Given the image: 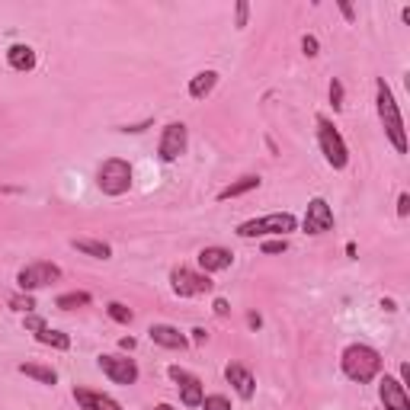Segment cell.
<instances>
[{
    "label": "cell",
    "instance_id": "obj_16",
    "mask_svg": "<svg viewBox=\"0 0 410 410\" xmlns=\"http://www.w3.org/2000/svg\"><path fill=\"white\" fill-rule=\"evenodd\" d=\"M147 334H151V340L157 343V346H167V349H183L189 343L186 337H183L176 327H170V324H154Z\"/></svg>",
    "mask_w": 410,
    "mask_h": 410
},
{
    "label": "cell",
    "instance_id": "obj_37",
    "mask_svg": "<svg viewBox=\"0 0 410 410\" xmlns=\"http://www.w3.org/2000/svg\"><path fill=\"white\" fill-rule=\"evenodd\" d=\"M151 410H174L170 404H160V407H151Z\"/></svg>",
    "mask_w": 410,
    "mask_h": 410
},
{
    "label": "cell",
    "instance_id": "obj_19",
    "mask_svg": "<svg viewBox=\"0 0 410 410\" xmlns=\"http://www.w3.org/2000/svg\"><path fill=\"white\" fill-rule=\"evenodd\" d=\"M71 247H74V251H80V253H87V257H97V260H109L112 257L109 243L90 241V237H74V241H71Z\"/></svg>",
    "mask_w": 410,
    "mask_h": 410
},
{
    "label": "cell",
    "instance_id": "obj_5",
    "mask_svg": "<svg viewBox=\"0 0 410 410\" xmlns=\"http://www.w3.org/2000/svg\"><path fill=\"white\" fill-rule=\"evenodd\" d=\"M97 186L103 189L106 195L128 193V186H132V167H128L126 160H119V157L106 160L103 167H100V174H97Z\"/></svg>",
    "mask_w": 410,
    "mask_h": 410
},
{
    "label": "cell",
    "instance_id": "obj_33",
    "mask_svg": "<svg viewBox=\"0 0 410 410\" xmlns=\"http://www.w3.org/2000/svg\"><path fill=\"white\" fill-rule=\"evenodd\" d=\"M215 314H222V318L228 314V301H224V299H218V301H215Z\"/></svg>",
    "mask_w": 410,
    "mask_h": 410
},
{
    "label": "cell",
    "instance_id": "obj_6",
    "mask_svg": "<svg viewBox=\"0 0 410 410\" xmlns=\"http://www.w3.org/2000/svg\"><path fill=\"white\" fill-rule=\"evenodd\" d=\"M170 285H174V292L183 295V299L212 292V279L205 276V272H193L189 266H176V270L170 272Z\"/></svg>",
    "mask_w": 410,
    "mask_h": 410
},
{
    "label": "cell",
    "instance_id": "obj_26",
    "mask_svg": "<svg viewBox=\"0 0 410 410\" xmlns=\"http://www.w3.org/2000/svg\"><path fill=\"white\" fill-rule=\"evenodd\" d=\"M330 100H334V109H343V84L340 80H330Z\"/></svg>",
    "mask_w": 410,
    "mask_h": 410
},
{
    "label": "cell",
    "instance_id": "obj_3",
    "mask_svg": "<svg viewBox=\"0 0 410 410\" xmlns=\"http://www.w3.org/2000/svg\"><path fill=\"white\" fill-rule=\"evenodd\" d=\"M318 141H320V151H324L327 164L337 170H343L349 164V147L346 141L340 138V132H337L334 126H330V119L327 116H318Z\"/></svg>",
    "mask_w": 410,
    "mask_h": 410
},
{
    "label": "cell",
    "instance_id": "obj_1",
    "mask_svg": "<svg viewBox=\"0 0 410 410\" xmlns=\"http://www.w3.org/2000/svg\"><path fill=\"white\" fill-rule=\"evenodd\" d=\"M340 362H343L346 378H353V382H359V385L372 382V378L382 372V356H378L372 346H366V343H353V346H346Z\"/></svg>",
    "mask_w": 410,
    "mask_h": 410
},
{
    "label": "cell",
    "instance_id": "obj_30",
    "mask_svg": "<svg viewBox=\"0 0 410 410\" xmlns=\"http://www.w3.org/2000/svg\"><path fill=\"white\" fill-rule=\"evenodd\" d=\"M247 16H251V7H247V4H237V26H247Z\"/></svg>",
    "mask_w": 410,
    "mask_h": 410
},
{
    "label": "cell",
    "instance_id": "obj_29",
    "mask_svg": "<svg viewBox=\"0 0 410 410\" xmlns=\"http://www.w3.org/2000/svg\"><path fill=\"white\" fill-rule=\"evenodd\" d=\"M301 49H305L308 58H314L318 55V39H314V35H305V39H301Z\"/></svg>",
    "mask_w": 410,
    "mask_h": 410
},
{
    "label": "cell",
    "instance_id": "obj_31",
    "mask_svg": "<svg viewBox=\"0 0 410 410\" xmlns=\"http://www.w3.org/2000/svg\"><path fill=\"white\" fill-rule=\"evenodd\" d=\"M407 212H410V195L407 193H401V199H397V215H407Z\"/></svg>",
    "mask_w": 410,
    "mask_h": 410
},
{
    "label": "cell",
    "instance_id": "obj_34",
    "mask_svg": "<svg viewBox=\"0 0 410 410\" xmlns=\"http://www.w3.org/2000/svg\"><path fill=\"white\" fill-rule=\"evenodd\" d=\"M340 10H343V16H346V20H353V7H349V4H340Z\"/></svg>",
    "mask_w": 410,
    "mask_h": 410
},
{
    "label": "cell",
    "instance_id": "obj_28",
    "mask_svg": "<svg viewBox=\"0 0 410 410\" xmlns=\"http://www.w3.org/2000/svg\"><path fill=\"white\" fill-rule=\"evenodd\" d=\"M289 243H285V237H279V241H266L263 243V253H282Z\"/></svg>",
    "mask_w": 410,
    "mask_h": 410
},
{
    "label": "cell",
    "instance_id": "obj_35",
    "mask_svg": "<svg viewBox=\"0 0 410 410\" xmlns=\"http://www.w3.org/2000/svg\"><path fill=\"white\" fill-rule=\"evenodd\" d=\"M382 308H385V311H397V305H394L391 299H385V301H382Z\"/></svg>",
    "mask_w": 410,
    "mask_h": 410
},
{
    "label": "cell",
    "instance_id": "obj_27",
    "mask_svg": "<svg viewBox=\"0 0 410 410\" xmlns=\"http://www.w3.org/2000/svg\"><path fill=\"white\" fill-rule=\"evenodd\" d=\"M10 305H13L16 308V311H32V308H35V301L32 299H29V295H26V299H23V295H16V299H10Z\"/></svg>",
    "mask_w": 410,
    "mask_h": 410
},
{
    "label": "cell",
    "instance_id": "obj_8",
    "mask_svg": "<svg viewBox=\"0 0 410 410\" xmlns=\"http://www.w3.org/2000/svg\"><path fill=\"white\" fill-rule=\"evenodd\" d=\"M157 154H160V160H167V164H174L180 154H186V126H183V122H170V126L164 128Z\"/></svg>",
    "mask_w": 410,
    "mask_h": 410
},
{
    "label": "cell",
    "instance_id": "obj_22",
    "mask_svg": "<svg viewBox=\"0 0 410 410\" xmlns=\"http://www.w3.org/2000/svg\"><path fill=\"white\" fill-rule=\"evenodd\" d=\"M20 372H23V375H29V378H35V382H42V385H55L58 382V375L52 372V368L35 366V362H23Z\"/></svg>",
    "mask_w": 410,
    "mask_h": 410
},
{
    "label": "cell",
    "instance_id": "obj_17",
    "mask_svg": "<svg viewBox=\"0 0 410 410\" xmlns=\"http://www.w3.org/2000/svg\"><path fill=\"white\" fill-rule=\"evenodd\" d=\"M215 84H218L215 71H199V74L189 80V97H193V100H205L212 90H215Z\"/></svg>",
    "mask_w": 410,
    "mask_h": 410
},
{
    "label": "cell",
    "instance_id": "obj_13",
    "mask_svg": "<svg viewBox=\"0 0 410 410\" xmlns=\"http://www.w3.org/2000/svg\"><path fill=\"white\" fill-rule=\"evenodd\" d=\"M74 401L80 410H122V404L112 401L109 394H100L90 388H74Z\"/></svg>",
    "mask_w": 410,
    "mask_h": 410
},
{
    "label": "cell",
    "instance_id": "obj_10",
    "mask_svg": "<svg viewBox=\"0 0 410 410\" xmlns=\"http://www.w3.org/2000/svg\"><path fill=\"white\" fill-rule=\"evenodd\" d=\"M170 378L176 382V388H180V401L186 404V407H199L202 404V382L193 375V372H186V368L180 366H170Z\"/></svg>",
    "mask_w": 410,
    "mask_h": 410
},
{
    "label": "cell",
    "instance_id": "obj_7",
    "mask_svg": "<svg viewBox=\"0 0 410 410\" xmlns=\"http://www.w3.org/2000/svg\"><path fill=\"white\" fill-rule=\"evenodd\" d=\"M61 279V270L55 263H29L26 270H20L16 282H20L23 292H32V289H42L49 282H58Z\"/></svg>",
    "mask_w": 410,
    "mask_h": 410
},
{
    "label": "cell",
    "instance_id": "obj_11",
    "mask_svg": "<svg viewBox=\"0 0 410 410\" xmlns=\"http://www.w3.org/2000/svg\"><path fill=\"white\" fill-rule=\"evenodd\" d=\"M334 228V212L324 199H311L308 202V215H305V231L308 234H324V231Z\"/></svg>",
    "mask_w": 410,
    "mask_h": 410
},
{
    "label": "cell",
    "instance_id": "obj_21",
    "mask_svg": "<svg viewBox=\"0 0 410 410\" xmlns=\"http://www.w3.org/2000/svg\"><path fill=\"white\" fill-rule=\"evenodd\" d=\"M260 186V176H241L237 183H231V186H224L222 193H218V199H234V195H243V193H251V189Z\"/></svg>",
    "mask_w": 410,
    "mask_h": 410
},
{
    "label": "cell",
    "instance_id": "obj_15",
    "mask_svg": "<svg viewBox=\"0 0 410 410\" xmlns=\"http://www.w3.org/2000/svg\"><path fill=\"white\" fill-rule=\"evenodd\" d=\"M224 378L234 385V391L243 397V401H251L253 391H257V382H253V375L243 366H237V362H231V366L224 368Z\"/></svg>",
    "mask_w": 410,
    "mask_h": 410
},
{
    "label": "cell",
    "instance_id": "obj_12",
    "mask_svg": "<svg viewBox=\"0 0 410 410\" xmlns=\"http://www.w3.org/2000/svg\"><path fill=\"white\" fill-rule=\"evenodd\" d=\"M378 397H382L385 410H410V401H407V391L397 378L385 375L382 385H378Z\"/></svg>",
    "mask_w": 410,
    "mask_h": 410
},
{
    "label": "cell",
    "instance_id": "obj_9",
    "mask_svg": "<svg viewBox=\"0 0 410 410\" xmlns=\"http://www.w3.org/2000/svg\"><path fill=\"white\" fill-rule=\"evenodd\" d=\"M100 368L103 375H109L116 385H135L138 382V366L126 356H100Z\"/></svg>",
    "mask_w": 410,
    "mask_h": 410
},
{
    "label": "cell",
    "instance_id": "obj_4",
    "mask_svg": "<svg viewBox=\"0 0 410 410\" xmlns=\"http://www.w3.org/2000/svg\"><path fill=\"white\" fill-rule=\"evenodd\" d=\"M295 215L289 212H276V215H263V218H251V222L237 224V234L241 237H266V234H279L285 237L289 231H295Z\"/></svg>",
    "mask_w": 410,
    "mask_h": 410
},
{
    "label": "cell",
    "instance_id": "obj_24",
    "mask_svg": "<svg viewBox=\"0 0 410 410\" xmlns=\"http://www.w3.org/2000/svg\"><path fill=\"white\" fill-rule=\"evenodd\" d=\"M106 311H109V318L119 320V324H128V320H132V311H128L122 301H109V305H106Z\"/></svg>",
    "mask_w": 410,
    "mask_h": 410
},
{
    "label": "cell",
    "instance_id": "obj_23",
    "mask_svg": "<svg viewBox=\"0 0 410 410\" xmlns=\"http://www.w3.org/2000/svg\"><path fill=\"white\" fill-rule=\"evenodd\" d=\"M55 305L61 308V311H74V308L90 305V295H87V292H68V295H58Z\"/></svg>",
    "mask_w": 410,
    "mask_h": 410
},
{
    "label": "cell",
    "instance_id": "obj_36",
    "mask_svg": "<svg viewBox=\"0 0 410 410\" xmlns=\"http://www.w3.org/2000/svg\"><path fill=\"white\" fill-rule=\"evenodd\" d=\"M401 378H404V382H410V366H407V362L401 366Z\"/></svg>",
    "mask_w": 410,
    "mask_h": 410
},
{
    "label": "cell",
    "instance_id": "obj_2",
    "mask_svg": "<svg viewBox=\"0 0 410 410\" xmlns=\"http://www.w3.org/2000/svg\"><path fill=\"white\" fill-rule=\"evenodd\" d=\"M375 100H378V116H382L385 122V132H388L391 145L397 147V151H407V135H404V119H401V109H397L394 97H391V87L385 84V80H378L375 84Z\"/></svg>",
    "mask_w": 410,
    "mask_h": 410
},
{
    "label": "cell",
    "instance_id": "obj_14",
    "mask_svg": "<svg viewBox=\"0 0 410 410\" xmlns=\"http://www.w3.org/2000/svg\"><path fill=\"white\" fill-rule=\"evenodd\" d=\"M231 263H234V253L224 251V247H202L199 251V266L205 270V276H209V272L228 270Z\"/></svg>",
    "mask_w": 410,
    "mask_h": 410
},
{
    "label": "cell",
    "instance_id": "obj_20",
    "mask_svg": "<svg viewBox=\"0 0 410 410\" xmlns=\"http://www.w3.org/2000/svg\"><path fill=\"white\" fill-rule=\"evenodd\" d=\"M35 340L42 343V346H52V349H68L71 346V337L61 334V330H52V327L35 330Z\"/></svg>",
    "mask_w": 410,
    "mask_h": 410
},
{
    "label": "cell",
    "instance_id": "obj_25",
    "mask_svg": "<svg viewBox=\"0 0 410 410\" xmlns=\"http://www.w3.org/2000/svg\"><path fill=\"white\" fill-rule=\"evenodd\" d=\"M199 407H205V410H231V401L224 394H209V397H202Z\"/></svg>",
    "mask_w": 410,
    "mask_h": 410
},
{
    "label": "cell",
    "instance_id": "obj_18",
    "mask_svg": "<svg viewBox=\"0 0 410 410\" xmlns=\"http://www.w3.org/2000/svg\"><path fill=\"white\" fill-rule=\"evenodd\" d=\"M7 61H10L13 71H32L35 68V52L29 49V45H10Z\"/></svg>",
    "mask_w": 410,
    "mask_h": 410
},
{
    "label": "cell",
    "instance_id": "obj_32",
    "mask_svg": "<svg viewBox=\"0 0 410 410\" xmlns=\"http://www.w3.org/2000/svg\"><path fill=\"white\" fill-rule=\"evenodd\" d=\"M205 337H209V334H205L202 327H195V330H193V343H205Z\"/></svg>",
    "mask_w": 410,
    "mask_h": 410
}]
</instances>
